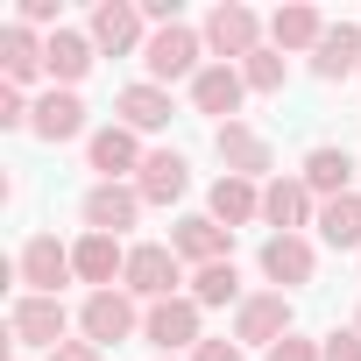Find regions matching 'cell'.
I'll return each mask as SVG.
<instances>
[{
	"label": "cell",
	"mask_w": 361,
	"mask_h": 361,
	"mask_svg": "<svg viewBox=\"0 0 361 361\" xmlns=\"http://www.w3.org/2000/svg\"><path fill=\"white\" fill-rule=\"evenodd\" d=\"M312 71H319L326 85L361 78V22H333V29L319 36V50H312Z\"/></svg>",
	"instance_id": "24"
},
{
	"label": "cell",
	"mask_w": 361,
	"mask_h": 361,
	"mask_svg": "<svg viewBox=\"0 0 361 361\" xmlns=\"http://www.w3.org/2000/svg\"><path fill=\"white\" fill-rule=\"evenodd\" d=\"M213 57H206V36L192 29V22H170V29H149V50H142V71H149V85H177V78H199Z\"/></svg>",
	"instance_id": "1"
},
{
	"label": "cell",
	"mask_w": 361,
	"mask_h": 361,
	"mask_svg": "<svg viewBox=\"0 0 361 361\" xmlns=\"http://www.w3.org/2000/svg\"><path fill=\"white\" fill-rule=\"evenodd\" d=\"M29 135H36V142H78V135H85V99H78V92H64V85H50V92L36 99Z\"/></svg>",
	"instance_id": "23"
},
{
	"label": "cell",
	"mask_w": 361,
	"mask_h": 361,
	"mask_svg": "<svg viewBox=\"0 0 361 361\" xmlns=\"http://www.w3.org/2000/svg\"><path fill=\"white\" fill-rule=\"evenodd\" d=\"M142 135L135 128H121V121H106V128H92L85 135V163L99 170V185H135V170H142Z\"/></svg>",
	"instance_id": "8"
},
{
	"label": "cell",
	"mask_w": 361,
	"mask_h": 361,
	"mask_svg": "<svg viewBox=\"0 0 361 361\" xmlns=\"http://www.w3.org/2000/svg\"><path fill=\"white\" fill-rule=\"evenodd\" d=\"M92 36L85 29H57L50 43H43V71H50V85H64V92H78V78L92 71Z\"/></svg>",
	"instance_id": "21"
},
{
	"label": "cell",
	"mask_w": 361,
	"mask_h": 361,
	"mask_svg": "<svg viewBox=\"0 0 361 361\" xmlns=\"http://www.w3.org/2000/svg\"><path fill=\"white\" fill-rule=\"evenodd\" d=\"M71 269H78V283H92V290H121L128 248H121L114 234H78V241H71Z\"/></svg>",
	"instance_id": "18"
},
{
	"label": "cell",
	"mask_w": 361,
	"mask_h": 361,
	"mask_svg": "<svg viewBox=\"0 0 361 361\" xmlns=\"http://www.w3.org/2000/svg\"><path fill=\"white\" fill-rule=\"evenodd\" d=\"M213 220L234 234V227H248V220H262V185H248V177H227L220 170V185H213Z\"/></svg>",
	"instance_id": "26"
},
{
	"label": "cell",
	"mask_w": 361,
	"mask_h": 361,
	"mask_svg": "<svg viewBox=\"0 0 361 361\" xmlns=\"http://www.w3.org/2000/svg\"><path fill=\"white\" fill-rule=\"evenodd\" d=\"M319 354H326V361H361V333H354V326H347V333H326Z\"/></svg>",
	"instance_id": "31"
},
{
	"label": "cell",
	"mask_w": 361,
	"mask_h": 361,
	"mask_svg": "<svg viewBox=\"0 0 361 361\" xmlns=\"http://www.w3.org/2000/svg\"><path fill=\"white\" fill-rule=\"evenodd\" d=\"M64 333H71L64 298H29V290L15 298V312H8V340H15V347H43V354H57Z\"/></svg>",
	"instance_id": "7"
},
{
	"label": "cell",
	"mask_w": 361,
	"mask_h": 361,
	"mask_svg": "<svg viewBox=\"0 0 361 361\" xmlns=\"http://www.w3.org/2000/svg\"><path fill=\"white\" fill-rule=\"evenodd\" d=\"M85 36H92V50H99V57L149 50V22H142V8H135V0H99V8H92V22H85Z\"/></svg>",
	"instance_id": "10"
},
{
	"label": "cell",
	"mask_w": 361,
	"mask_h": 361,
	"mask_svg": "<svg viewBox=\"0 0 361 361\" xmlns=\"http://www.w3.org/2000/svg\"><path fill=\"white\" fill-rule=\"evenodd\" d=\"M199 36H206V57H213V64H248V57L269 43V22H262L255 8H241V0H220V8L199 22Z\"/></svg>",
	"instance_id": "2"
},
{
	"label": "cell",
	"mask_w": 361,
	"mask_h": 361,
	"mask_svg": "<svg viewBox=\"0 0 361 361\" xmlns=\"http://www.w3.org/2000/svg\"><path fill=\"white\" fill-rule=\"evenodd\" d=\"M354 333H361V305H354Z\"/></svg>",
	"instance_id": "34"
},
{
	"label": "cell",
	"mask_w": 361,
	"mask_h": 361,
	"mask_svg": "<svg viewBox=\"0 0 361 361\" xmlns=\"http://www.w3.org/2000/svg\"><path fill=\"white\" fill-rule=\"evenodd\" d=\"M121 290H128L135 305L185 298V262H177V248H170V241H135V248H128V276H121Z\"/></svg>",
	"instance_id": "3"
},
{
	"label": "cell",
	"mask_w": 361,
	"mask_h": 361,
	"mask_svg": "<svg viewBox=\"0 0 361 361\" xmlns=\"http://www.w3.org/2000/svg\"><path fill=\"white\" fill-rule=\"evenodd\" d=\"M262 220H269L276 234H305V227H319V199H312V185L276 170L269 185H262Z\"/></svg>",
	"instance_id": "14"
},
{
	"label": "cell",
	"mask_w": 361,
	"mask_h": 361,
	"mask_svg": "<svg viewBox=\"0 0 361 361\" xmlns=\"http://www.w3.org/2000/svg\"><path fill=\"white\" fill-rule=\"evenodd\" d=\"M262 276H269V290H298V283H312L319 276V248H312V234H269L262 241Z\"/></svg>",
	"instance_id": "12"
},
{
	"label": "cell",
	"mask_w": 361,
	"mask_h": 361,
	"mask_svg": "<svg viewBox=\"0 0 361 361\" xmlns=\"http://www.w3.org/2000/svg\"><path fill=\"white\" fill-rule=\"evenodd\" d=\"M333 22L319 15V8H305V0H290V8H276L269 15V50H319V36H326Z\"/></svg>",
	"instance_id": "25"
},
{
	"label": "cell",
	"mask_w": 361,
	"mask_h": 361,
	"mask_svg": "<svg viewBox=\"0 0 361 361\" xmlns=\"http://www.w3.org/2000/svg\"><path fill=\"white\" fill-rule=\"evenodd\" d=\"M114 121L135 128V135H156V128H170V92L149 85V78H135V85L114 92Z\"/></svg>",
	"instance_id": "22"
},
{
	"label": "cell",
	"mask_w": 361,
	"mask_h": 361,
	"mask_svg": "<svg viewBox=\"0 0 361 361\" xmlns=\"http://www.w3.org/2000/svg\"><path fill=\"white\" fill-rule=\"evenodd\" d=\"M192 361H248V347L220 333V340H199V347H192Z\"/></svg>",
	"instance_id": "32"
},
{
	"label": "cell",
	"mask_w": 361,
	"mask_h": 361,
	"mask_svg": "<svg viewBox=\"0 0 361 361\" xmlns=\"http://www.w3.org/2000/svg\"><path fill=\"white\" fill-rule=\"evenodd\" d=\"M319 241H326V248H354V255H361V192H347V199H326V206H319Z\"/></svg>",
	"instance_id": "27"
},
{
	"label": "cell",
	"mask_w": 361,
	"mask_h": 361,
	"mask_svg": "<svg viewBox=\"0 0 361 361\" xmlns=\"http://www.w3.org/2000/svg\"><path fill=\"white\" fill-rule=\"evenodd\" d=\"M241 99H248L241 64H206V71L192 78V106H199V114H213L220 128H227V121H241Z\"/></svg>",
	"instance_id": "17"
},
{
	"label": "cell",
	"mask_w": 361,
	"mask_h": 361,
	"mask_svg": "<svg viewBox=\"0 0 361 361\" xmlns=\"http://www.w3.org/2000/svg\"><path fill=\"white\" fill-rule=\"evenodd\" d=\"M135 192H142V206H177V199L192 192V163L177 156V149H149L142 170H135Z\"/></svg>",
	"instance_id": "16"
},
{
	"label": "cell",
	"mask_w": 361,
	"mask_h": 361,
	"mask_svg": "<svg viewBox=\"0 0 361 361\" xmlns=\"http://www.w3.org/2000/svg\"><path fill=\"white\" fill-rule=\"evenodd\" d=\"M142 312H149V305H135L128 290H92V298L78 305V340H92V347H121V340L142 333Z\"/></svg>",
	"instance_id": "6"
},
{
	"label": "cell",
	"mask_w": 361,
	"mask_h": 361,
	"mask_svg": "<svg viewBox=\"0 0 361 361\" xmlns=\"http://www.w3.org/2000/svg\"><path fill=\"white\" fill-rule=\"evenodd\" d=\"M170 248H177V262L185 269H206V262H234V234L213 220V213H185L170 227Z\"/></svg>",
	"instance_id": "13"
},
{
	"label": "cell",
	"mask_w": 361,
	"mask_h": 361,
	"mask_svg": "<svg viewBox=\"0 0 361 361\" xmlns=\"http://www.w3.org/2000/svg\"><path fill=\"white\" fill-rule=\"evenodd\" d=\"M262 361H326V354H319V340H305V333H283V340H276Z\"/></svg>",
	"instance_id": "30"
},
{
	"label": "cell",
	"mask_w": 361,
	"mask_h": 361,
	"mask_svg": "<svg viewBox=\"0 0 361 361\" xmlns=\"http://www.w3.org/2000/svg\"><path fill=\"white\" fill-rule=\"evenodd\" d=\"M15 283H22L29 298H57L64 283H78L71 248H64L57 234H29V241H22V255H15Z\"/></svg>",
	"instance_id": "5"
},
{
	"label": "cell",
	"mask_w": 361,
	"mask_h": 361,
	"mask_svg": "<svg viewBox=\"0 0 361 361\" xmlns=\"http://www.w3.org/2000/svg\"><path fill=\"white\" fill-rule=\"evenodd\" d=\"M283 333H298V326H290V298H283V290H248V298L234 305V340H241V347H262V354H269Z\"/></svg>",
	"instance_id": "9"
},
{
	"label": "cell",
	"mask_w": 361,
	"mask_h": 361,
	"mask_svg": "<svg viewBox=\"0 0 361 361\" xmlns=\"http://www.w3.org/2000/svg\"><path fill=\"white\" fill-rule=\"evenodd\" d=\"M99 354H106V347H92V340H64L50 361H99Z\"/></svg>",
	"instance_id": "33"
},
{
	"label": "cell",
	"mask_w": 361,
	"mask_h": 361,
	"mask_svg": "<svg viewBox=\"0 0 361 361\" xmlns=\"http://www.w3.org/2000/svg\"><path fill=\"white\" fill-rule=\"evenodd\" d=\"M241 78H248V92H283V78H290V64H283V50H255L248 64H241Z\"/></svg>",
	"instance_id": "29"
},
{
	"label": "cell",
	"mask_w": 361,
	"mask_h": 361,
	"mask_svg": "<svg viewBox=\"0 0 361 361\" xmlns=\"http://www.w3.org/2000/svg\"><path fill=\"white\" fill-rule=\"evenodd\" d=\"M142 340L163 354V361H177V354H192L199 340H206V305L185 290V298H163V305H149L142 312Z\"/></svg>",
	"instance_id": "4"
},
{
	"label": "cell",
	"mask_w": 361,
	"mask_h": 361,
	"mask_svg": "<svg viewBox=\"0 0 361 361\" xmlns=\"http://www.w3.org/2000/svg\"><path fill=\"white\" fill-rule=\"evenodd\" d=\"M213 149H220L227 177H248V185H262V177L276 170V149H269V135H262V128H248V121H227V128H213Z\"/></svg>",
	"instance_id": "11"
},
{
	"label": "cell",
	"mask_w": 361,
	"mask_h": 361,
	"mask_svg": "<svg viewBox=\"0 0 361 361\" xmlns=\"http://www.w3.org/2000/svg\"><path fill=\"white\" fill-rule=\"evenodd\" d=\"M192 298L213 312V305H241L248 290H241V269L234 262H206V269H192Z\"/></svg>",
	"instance_id": "28"
},
{
	"label": "cell",
	"mask_w": 361,
	"mask_h": 361,
	"mask_svg": "<svg viewBox=\"0 0 361 361\" xmlns=\"http://www.w3.org/2000/svg\"><path fill=\"white\" fill-rule=\"evenodd\" d=\"M298 177L312 185V199H319V206H326V199H347V192H354V156H347V149H333V142H319V149H305Z\"/></svg>",
	"instance_id": "20"
},
{
	"label": "cell",
	"mask_w": 361,
	"mask_h": 361,
	"mask_svg": "<svg viewBox=\"0 0 361 361\" xmlns=\"http://www.w3.org/2000/svg\"><path fill=\"white\" fill-rule=\"evenodd\" d=\"M78 220H85V234H128L135 220H142V192L135 185H92L85 192V206H78Z\"/></svg>",
	"instance_id": "15"
},
{
	"label": "cell",
	"mask_w": 361,
	"mask_h": 361,
	"mask_svg": "<svg viewBox=\"0 0 361 361\" xmlns=\"http://www.w3.org/2000/svg\"><path fill=\"white\" fill-rule=\"evenodd\" d=\"M43 43L50 36H36V29H22V22H8V29H0V85H29V78H50L43 71Z\"/></svg>",
	"instance_id": "19"
}]
</instances>
